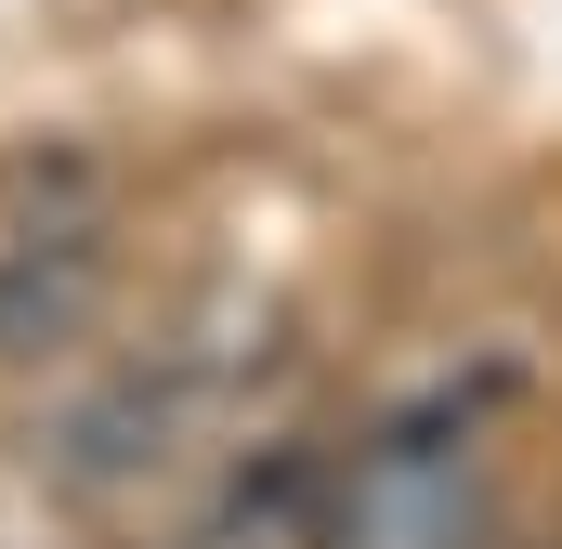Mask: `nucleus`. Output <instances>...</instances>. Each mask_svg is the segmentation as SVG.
I'll list each match as a JSON object with an SVG mask.
<instances>
[{
	"mask_svg": "<svg viewBox=\"0 0 562 549\" xmlns=\"http://www.w3.org/2000/svg\"><path fill=\"white\" fill-rule=\"evenodd\" d=\"M458 524H471V471L431 458V445H393V458L353 484L340 549H458Z\"/></svg>",
	"mask_w": 562,
	"mask_h": 549,
	"instance_id": "f257e3e1",
	"label": "nucleus"
}]
</instances>
